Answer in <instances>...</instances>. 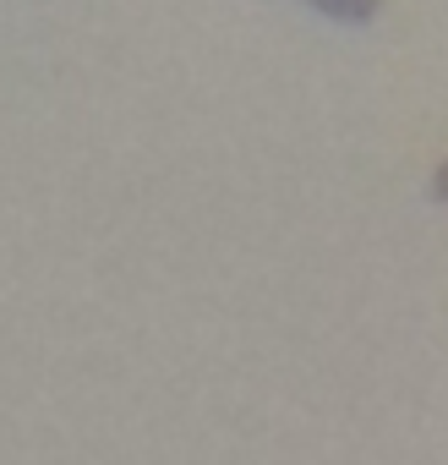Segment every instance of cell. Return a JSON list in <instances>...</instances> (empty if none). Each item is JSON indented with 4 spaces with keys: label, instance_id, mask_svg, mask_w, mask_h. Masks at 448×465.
<instances>
[{
    "label": "cell",
    "instance_id": "cell-1",
    "mask_svg": "<svg viewBox=\"0 0 448 465\" xmlns=\"http://www.w3.org/2000/svg\"><path fill=\"white\" fill-rule=\"evenodd\" d=\"M317 12H328V17H339V23H366L383 0H312Z\"/></svg>",
    "mask_w": 448,
    "mask_h": 465
},
{
    "label": "cell",
    "instance_id": "cell-2",
    "mask_svg": "<svg viewBox=\"0 0 448 465\" xmlns=\"http://www.w3.org/2000/svg\"><path fill=\"white\" fill-rule=\"evenodd\" d=\"M432 197H437V203H448V159L432 170Z\"/></svg>",
    "mask_w": 448,
    "mask_h": 465
}]
</instances>
